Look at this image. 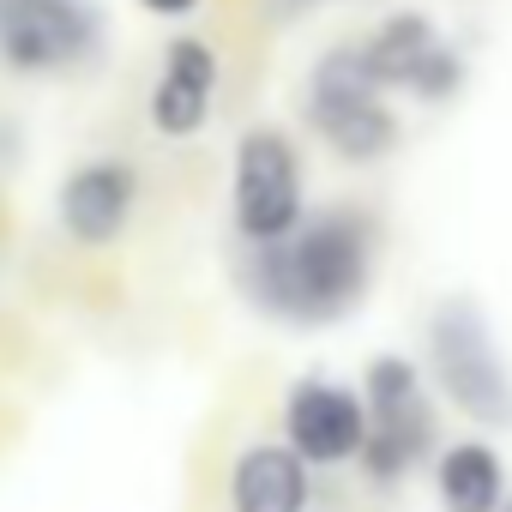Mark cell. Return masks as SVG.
<instances>
[{
    "mask_svg": "<svg viewBox=\"0 0 512 512\" xmlns=\"http://www.w3.org/2000/svg\"><path fill=\"white\" fill-rule=\"evenodd\" d=\"M368 278H374V223L350 205L302 217L278 241H253L247 260L253 302L296 326L344 320L368 296Z\"/></svg>",
    "mask_w": 512,
    "mask_h": 512,
    "instance_id": "obj_1",
    "label": "cell"
},
{
    "mask_svg": "<svg viewBox=\"0 0 512 512\" xmlns=\"http://www.w3.org/2000/svg\"><path fill=\"white\" fill-rule=\"evenodd\" d=\"M428 362H434V380L440 392L488 422V428H512V374L494 350V332H488V314L470 302V296H452L434 308L428 320Z\"/></svg>",
    "mask_w": 512,
    "mask_h": 512,
    "instance_id": "obj_2",
    "label": "cell"
},
{
    "mask_svg": "<svg viewBox=\"0 0 512 512\" xmlns=\"http://www.w3.org/2000/svg\"><path fill=\"white\" fill-rule=\"evenodd\" d=\"M308 121L344 163H374L398 145V121H392V109L380 103V85L362 67V49L320 55V67L308 79Z\"/></svg>",
    "mask_w": 512,
    "mask_h": 512,
    "instance_id": "obj_3",
    "label": "cell"
},
{
    "mask_svg": "<svg viewBox=\"0 0 512 512\" xmlns=\"http://www.w3.org/2000/svg\"><path fill=\"white\" fill-rule=\"evenodd\" d=\"M103 49V13L91 0H0V67L43 79L85 67Z\"/></svg>",
    "mask_w": 512,
    "mask_h": 512,
    "instance_id": "obj_4",
    "label": "cell"
},
{
    "mask_svg": "<svg viewBox=\"0 0 512 512\" xmlns=\"http://www.w3.org/2000/svg\"><path fill=\"white\" fill-rule=\"evenodd\" d=\"M229 211L247 241H278L290 235L302 211V157L290 133L278 127H247L235 145V181H229Z\"/></svg>",
    "mask_w": 512,
    "mask_h": 512,
    "instance_id": "obj_5",
    "label": "cell"
},
{
    "mask_svg": "<svg viewBox=\"0 0 512 512\" xmlns=\"http://www.w3.org/2000/svg\"><path fill=\"white\" fill-rule=\"evenodd\" d=\"M284 434L302 464H344L362 452L368 404L338 380H296L284 398Z\"/></svg>",
    "mask_w": 512,
    "mask_h": 512,
    "instance_id": "obj_6",
    "label": "cell"
},
{
    "mask_svg": "<svg viewBox=\"0 0 512 512\" xmlns=\"http://www.w3.org/2000/svg\"><path fill=\"white\" fill-rule=\"evenodd\" d=\"M133 199H139V169L121 163V157H91L61 181L55 211H61V229L79 247H109V241H121L127 217H133Z\"/></svg>",
    "mask_w": 512,
    "mask_h": 512,
    "instance_id": "obj_7",
    "label": "cell"
},
{
    "mask_svg": "<svg viewBox=\"0 0 512 512\" xmlns=\"http://www.w3.org/2000/svg\"><path fill=\"white\" fill-rule=\"evenodd\" d=\"M211 97H217V49L199 37H175L151 85V127L163 139H193L211 121Z\"/></svg>",
    "mask_w": 512,
    "mask_h": 512,
    "instance_id": "obj_8",
    "label": "cell"
},
{
    "mask_svg": "<svg viewBox=\"0 0 512 512\" xmlns=\"http://www.w3.org/2000/svg\"><path fill=\"white\" fill-rule=\"evenodd\" d=\"M308 464L290 446H247L229 470V506L235 512H308Z\"/></svg>",
    "mask_w": 512,
    "mask_h": 512,
    "instance_id": "obj_9",
    "label": "cell"
},
{
    "mask_svg": "<svg viewBox=\"0 0 512 512\" xmlns=\"http://www.w3.org/2000/svg\"><path fill=\"white\" fill-rule=\"evenodd\" d=\"M428 446H434V410H428V398H416V404H398V410H374L356 458H362L374 488H392V482L410 476V464H422Z\"/></svg>",
    "mask_w": 512,
    "mask_h": 512,
    "instance_id": "obj_10",
    "label": "cell"
},
{
    "mask_svg": "<svg viewBox=\"0 0 512 512\" xmlns=\"http://www.w3.org/2000/svg\"><path fill=\"white\" fill-rule=\"evenodd\" d=\"M434 488H440L446 512H500V500H506V464H500L494 446L458 440V446L440 452Z\"/></svg>",
    "mask_w": 512,
    "mask_h": 512,
    "instance_id": "obj_11",
    "label": "cell"
},
{
    "mask_svg": "<svg viewBox=\"0 0 512 512\" xmlns=\"http://www.w3.org/2000/svg\"><path fill=\"white\" fill-rule=\"evenodd\" d=\"M440 49V31L422 13H392L386 25H374V37L362 43V67L380 91H404L416 79V67Z\"/></svg>",
    "mask_w": 512,
    "mask_h": 512,
    "instance_id": "obj_12",
    "label": "cell"
},
{
    "mask_svg": "<svg viewBox=\"0 0 512 512\" xmlns=\"http://www.w3.org/2000/svg\"><path fill=\"white\" fill-rule=\"evenodd\" d=\"M458 85H464V61L440 43V49L416 67V79H410L404 91H410V97H422V103H452V97H458Z\"/></svg>",
    "mask_w": 512,
    "mask_h": 512,
    "instance_id": "obj_13",
    "label": "cell"
},
{
    "mask_svg": "<svg viewBox=\"0 0 512 512\" xmlns=\"http://www.w3.org/2000/svg\"><path fill=\"white\" fill-rule=\"evenodd\" d=\"M139 7L157 19H187V13H199V0H139Z\"/></svg>",
    "mask_w": 512,
    "mask_h": 512,
    "instance_id": "obj_14",
    "label": "cell"
},
{
    "mask_svg": "<svg viewBox=\"0 0 512 512\" xmlns=\"http://www.w3.org/2000/svg\"><path fill=\"white\" fill-rule=\"evenodd\" d=\"M290 7H320V0H290Z\"/></svg>",
    "mask_w": 512,
    "mask_h": 512,
    "instance_id": "obj_15",
    "label": "cell"
},
{
    "mask_svg": "<svg viewBox=\"0 0 512 512\" xmlns=\"http://www.w3.org/2000/svg\"><path fill=\"white\" fill-rule=\"evenodd\" d=\"M500 512H512V500H500Z\"/></svg>",
    "mask_w": 512,
    "mask_h": 512,
    "instance_id": "obj_16",
    "label": "cell"
}]
</instances>
